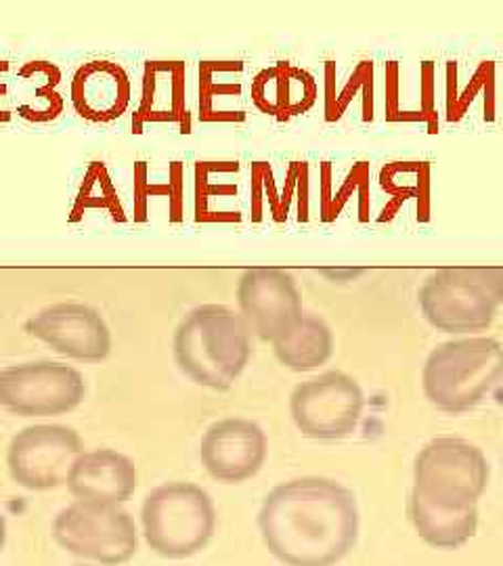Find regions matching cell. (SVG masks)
<instances>
[{"mask_svg":"<svg viewBox=\"0 0 503 566\" xmlns=\"http://www.w3.org/2000/svg\"><path fill=\"white\" fill-rule=\"evenodd\" d=\"M428 324L447 334L483 332L503 304V266H447L418 294Z\"/></svg>","mask_w":503,"mask_h":566,"instance_id":"6","label":"cell"},{"mask_svg":"<svg viewBox=\"0 0 503 566\" xmlns=\"http://www.w3.org/2000/svg\"><path fill=\"white\" fill-rule=\"evenodd\" d=\"M65 486L78 502L122 506L139 486V470L116 449H93L78 458Z\"/></svg>","mask_w":503,"mask_h":566,"instance_id":"14","label":"cell"},{"mask_svg":"<svg viewBox=\"0 0 503 566\" xmlns=\"http://www.w3.org/2000/svg\"><path fill=\"white\" fill-rule=\"evenodd\" d=\"M503 382V344L462 338L439 344L426 359L422 386L428 401L447 413L474 409Z\"/></svg>","mask_w":503,"mask_h":566,"instance_id":"4","label":"cell"},{"mask_svg":"<svg viewBox=\"0 0 503 566\" xmlns=\"http://www.w3.org/2000/svg\"><path fill=\"white\" fill-rule=\"evenodd\" d=\"M23 329L55 353L82 364H99L112 353L109 325L88 304H51L30 317Z\"/></svg>","mask_w":503,"mask_h":566,"instance_id":"11","label":"cell"},{"mask_svg":"<svg viewBox=\"0 0 503 566\" xmlns=\"http://www.w3.org/2000/svg\"><path fill=\"white\" fill-rule=\"evenodd\" d=\"M217 531V507L206 489L172 481L147 493L142 507V535L154 554L185 560L200 554Z\"/></svg>","mask_w":503,"mask_h":566,"instance_id":"5","label":"cell"},{"mask_svg":"<svg viewBox=\"0 0 503 566\" xmlns=\"http://www.w3.org/2000/svg\"><path fill=\"white\" fill-rule=\"evenodd\" d=\"M175 361L196 385L229 390L252 357V332L221 304L193 308L175 332Z\"/></svg>","mask_w":503,"mask_h":566,"instance_id":"3","label":"cell"},{"mask_svg":"<svg viewBox=\"0 0 503 566\" xmlns=\"http://www.w3.org/2000/svg\"><path fill=\"white\" fill-rule=\"evenodd\" d=\"M185 67L179 61H147L143 70L142 102L133 116V130L149 126H181L189 133Z\"/></svg>","mask_w":503,"mask_h":566,"instance_id":"15","label":"cell"},{"mask_svg":"<svg viewBox=\"0 0 503 566\" xmlns=\"http://www.w3.org/2000/svg\"><path fill=\"white\" fill-rule=\"evenodd\" d=\"M365 395L361 386L344 371H325L296 386L290 397L292 420L304 437L340 441L361 422Z\"/></svg>","mask_w":503,"mask_h":566,"instance_id":"9","label":"cell"},{"mask_svg":"<svg viewBox=\"0 0 503 566\" xmlns=\"http://www.w3.org/2000/svg\"><path fill=\"white\" fill-rule=\"evenodd\" d=\"M86 380L60 361H28L0 369V407L20 418H57L81 407Z\"/></svg>","mask_w":503,"mask_h":566,"instance_id":"8","label":"cell"},{"mask_svg":"<svg viewBox=\"0 0 503 566\" xmlns=\"http://www.w3.org/2000/svg\"><path fill=\"white\" fill-rule=\"evenodd\" d=\"M82 453V437L72 426H28L9 446L7 468L21 489L53 491L67 485L70 472Z\"/></svg>","mask_w":503,"mask_h":566,"instance_id":"10","label":"cell"},{"mask_svg":"<svg viewBox=\"0 0 503 566\" xmlns=\"http://www.w3.org/2000/svg\"><path fill=\"white\" fill-rule=\"evenodd\" d=\"M13 99L11 93V65L7 61H0V120H9L11 118V109L9 102Z\"/></svg>","mask_w":503,"mask_h":566,"instance_id":"21","label":"cell"},{"mask_svg":"<svg viewBox=\"0 0 503 566\" xmlns=\"http://www.w3.org/2000/svg\"><path fill=\"white\" fill-rule=\"evenodd\" d=\"M266 451L261 426L245 418H224L206 430L200 460L212 479L238 485L261 472Z\"/></svg>","mask_w":503,"mask_h":566,"instance_id":"13","label":"cell"},{"mask_svg":"<svg viewBox=\"0 0 503 566\" xmlns=\"http://www.w3.org/2000/svg\"><path fill=\"white\" fill-rule=\"evenodd\" d=\"M51 535L63 552L99 566L130 563L142 542L139 526L124 507L78 500L57 512Z\"/></svg>","mask_w":503,"mask_h":566,"instance_id":"7","label":"cell"},{"mask_svg":"<svg viewBox=\"0 0 503 566\" xmlns=\"http://www.w3.org/2000/svg\"><path fill=\"white\" fill-rule=\"evenodd\" d=\"M61 72L49 61H28L15 74L13 109L28 122L55 120L63 112V95L60 91Z\"/></svg>","mask_w":503,"mask_h":566,"instance_id":"17","label":"cell"},{"mask_svg":"<svg viewBox=\"0 0 503 566\" xmlns=\"http://www.w3.org/2000/svg\"><path fill=\"white\" fill-rule=\"evenodd\" d=\"M130 78L114 61H88L72 78L74 109L88 122H112L120 118L130 103Z\"/></svg>","mask_w":503,"mask_h":566,"instance_id":"16","label":"cell"},{"mask_svg":"<svg viewBox=\"0 0 503 566\" xmlns=\"http://www.w3.org/2000/svg\"><path fill=\"white\" fill-rule=\"evenodd\" d=\"M84 210H103L107 214H122L120 202L103 164H93L82 182L81 196L74 206V214Z\"/></svg>","mask_w":503,"mask_h":566,"instance_id":"20","label":"cell"},{"mask_svg":"<svg viewBox=\"0 0 503 566\" xmlns=\"http://www.w3.org/2000/svg\"><path fill=\"white\" fill-rule=\"evenodd\" d=\"M238 304L248 329L271 344L302 315L296 282L287 271L277 266L248 269L238 283Z\"/></svg>","mask_w":503,"mask_h":566,"instance_id":"12","label":"cell"},{"mask_svg":"<svg viewBox=\"0 0 503 566\" xmlns=\"http://www.w3.org/2000/svg\"><path fill=\"white\" fill-rule=\"evenodd\" d=\"M4 546H7V518H4V514L0 510V554H2Z\"/></svg>","mask_w":503,"mask_h":566,"instance_id":"22","label":"cell"},{"mask_svg":"<svg viewBox=\"0 0 503 566\" xmlns=\"http://www.w3.org/2000/svg\"><path fill=\"white\" fill-rule=\"evenodd\" d=\"M489 485L483 451L463 439L441 437L416 458L409 518L437 549L465 546L479 528V500Z\"/></svg>","mask_w":503,"mask_h":566,"instance_id":"2","label":"cell"},{"mask_svg":"<svg viewBox=\"0 0 503 566\" xmlns=\"http://www.w3.org/2000/svg\"><path fill=\"white\" fill-rule=\"evenodd\" d=\"M273 350L277 361L292 371H311L327 364L334 355V334L319 317L304 315L282 334Z\"/></svg>","mask_w":503,"mask_h":566,"instance_id":"19","label":"cell"},{"mask_svg":"<svg viewBox=\"0 0 503 566\" xmlns=\"http://www.w3.org/2000/svg\"><path fill=\"white\" fill-rule=\"evenodd\" d=\"M252 97L266 114L296 116L311 107L315 99V84L306 72L280 63L254 78Z\"/></svg>","mask_w":503,"mask_h":566,"instance_id":"18","label":"cell"},{"mask_svg":"<svg viewBox=\"0 0 503 566\" xmlns=\"http://www.w3.org/2000/svg\"><path fill=\"white\" fill-rule=\"evenodd\" d=\"M259 528L266 549L285 566H336L359 539V506L340 483L302 476L264 497Z\"/></svg>","mask_w":503,"mask_h":566,"instance_id":"1","label":"cell"}]
</instances>
